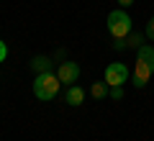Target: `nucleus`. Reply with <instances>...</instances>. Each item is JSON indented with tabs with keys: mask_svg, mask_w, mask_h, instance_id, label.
Masks as SVG:
<instances>
[{
	"mask_svg": "<svg viewBox=\"0 0 154 141\" xmlns=\"http://www.w3.org/2000/svg\"><path fill=\"white\" fill-rule=\"evenodd\" d=\"M128 46H141V36H139V33H128Z\"/></svg>",
	"mask_w": 154,
	"mask_h": 141,
	"instance_id": "9d476101",
	"label": "nucleus"
},
{
	"mask_svg": "<svg viewBox=\"0 0 154 141\" xmlns=\"http://www.w3.org/2000/svg\"><path fill=\"white\" fill-rule=\"evenodd\" d=\"M146 33H149V38H154V16L149 18V23H146Z\"/></svg>",
	"mask_w": 154,
	"mask_h": 141,
	"instance_id": "ddd939ff",
	"label": "nucleus"
},
{
	"mask_svg": "<svg viewBox=\"0 0 154 141\" xmlns=\"http://www.w3.org/2000/svg\"><path fill=\"white\" fill-rule=\"evenodd\" d=\"M57 77H59V82H69V85H75L77 77H80V67H77L75 62H62V64L57 67Z\"/></svg>",
	"mask_w": 154,
	"mask_h": 141,
	"instance_id": "20e7f679",
	"label": "nucleus"
},
{
	"mask_svg": "<svg viewBox=\"0 0 154 141\" xmlns=\"http://www.w3.org/2000/svg\"><path fill=\"white\" fill-rule=\"evenodd\" d=\"M128 80V67L123 62H113L105 67V85L108 87H121Z\"/></svg>",
	"mask_w": 154,
	"mask_h": 141,
	"instance_id": "7ed1b4c3",
	"label": "nucleus"
},
{
	"mask_svg": "<svg viewBox=\"0 0 154 141\" xmlns=\"http://www.w3.org/2000/svg\"><path fill=\"white\" fill-rule=\"evenodd\" d=\"M139 62H144V64H149L154 69V46H149V44H141L139 46V54H136Z\"/></svg>",
	"mask_w": 154,
	"mask_h": 141,
	"instance_id": "0eeeda50",
	"label": "nucleus"
},
{
	"mask_svg": "<svg viewBox=\"0 0 154 141\" xmlns=\"http://www.w3.org/2000/svg\"><path fill=\"white\" fill-rule=\"evenodd\" d=\"M31 67L38 72V75H41V72H51V59L49 57H33Z\"/></svg>",
	"mask_w": 154,
	"mask_h": 141,
	"instance_id": "1a4fd4ad",
	"label": "nucleus"
},
{
	"mask_svg": "<svg viewBox=\"0 0 154 141\" xmlns=\"http://www.w3.org/2000/svg\"><path fill=\"white\" fill-rule=\"evenodd\" d=\"M108 95H110L113 100H121V98H123V90H121V87H110V92H108Z\"/></svg>",
	"mask_w": 154,
	"mask_h": 141,
	"instance_id": "9b49d317",
	"label": "nucleus"
},
{
	"mask_svg": "<svg viewBox=\"0 0 154 141\" xmlns=\"http://www.w3.org/2000/svg\"><path fill=\"white\" fill-rule=\"evenodd\" d=\"M64 100H67V105L77 108V105H82V103H85V90H82L80 85H69V90H67Z\"/></svg>",
	"mask_w": 154,
	"mask_h": 141,
	"instance_id": "423d86ee",
	"label": "nucleus"
},
{
	"mask_svg": "<svg viewBox=\"0 0 154 141\" xmlns=\"http://www.w3.org/2000/svg\"><path fill=\"white\" fill-rule=\"evenodd\" d=\"M131 28H134V21H131V16H128V13H123V11L108 13V33L116 38V41L128 38Z\"/></svg>",
	"mask_w": 154,
	"mask_h": 141,
	"instance_id": "f03ea898",
	"label": "nucleus"
},
{
	"mask_svg": "<svg viewBox=\"0 0 154 141\" xmlns=\"http://www.w3.org/2000/svg\"><path fill=\"white\" fill-rule=\"evenodd\" d=\"M59 77L51 75V72H41V75H36V80H33V95H36L38 100H54L57 92H59Z\"/></svg>",
	"mask_w": 154,
	"mask_h": 141,
	"instance_id": "f257e3e1",
	"label": "nucleus"
},
{
	"mask_svg": "<svg viewBox=\"0 0 154 141\" xmlns=\"http://www.w3.org/2000/svg\"><path fill=\"white\" fill-rule=\"evenodd\" d=\"M108 92H110V87L105 85V82H93V87H90V95H93L95 100H105Z\"/></svg>",
	"mask_w": 154,
	"mask_h": 141,
	"instance_id": "6e6552de",
	"label": "nucleus"
},
{
	"mask_svg": "<svg viewBox=\"0 0 154 141\" xmlns=\"http://www.w3.org/2000/svg\"><path fill=\"white\" fill-rule=\"evenodd\" d=\"M5 57H8V46L5 41H0V62H5Z\"/></svg>",
	"mask_w": 154,
	"mask_h": 141,
	"instance_id": "f8f14e48",
	"label": "nucleus"
},
{
	"mask_svg": "<svg viewBox=\"0 0 154 141\" xmlns=\"http://www.w3.org/2000/svg\"><path fill=\"white\" fill-rule=\"evenodd\" d=\"M152 67H149V64H144V62H139L136 59V67H134V85H136V87H144V85H146V82H149V77H152Z\"/></svg>",
	"mask_w": 154,
	"mask_h": 141,
	"instance_id": "39448f33",
	"label": "nucleus"
},
{
	"mask_svg": "<svg viewBox=\"0 0 154 141\" xmlns=\"http://www.w3.org/2000/svg\"><path fill=\"white\" fill-rule=\"evenodd\" d=\"M118 3H121V5H131L134 0H118Z\"/></svg>",
	"mask_w": 154,
	"mask_h": 141,
	"instance_id": "4468645a",
	"label": "nucleus"
}]
</instances>
